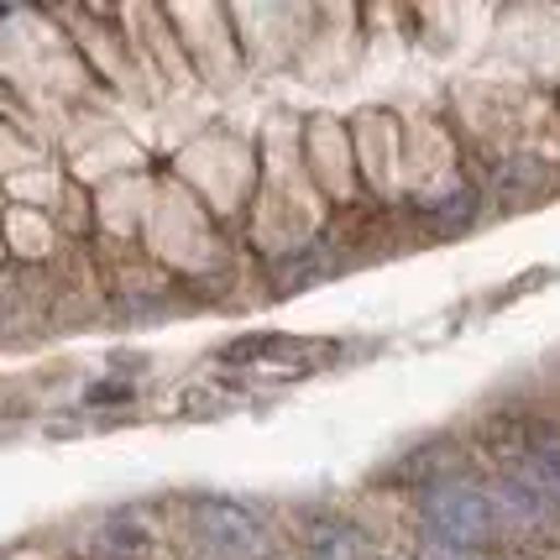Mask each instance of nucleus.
<instances>
[{
    "mask_svg": "<svg viewBox=\"0 0 560 560\" xmlns=\"http://www.w3.org/2000/svg\"><path fill=\"white\" fill-rule=\"evenodd\" d=\"M424 524H430L435 539H451V545H466V550H482L488 539L503 535L498 503L482 488H435L424 498Z\"/></svg>",
    "mask_w": 560,
    "mask_h": 560,
    "instance_id": "f257e3e1",
    "label": "nucleus"
},
{
    "mask_svg": "<svg viewBox=\"0 0 560 560\" xmlns=\"http://www.w3.org/2000/svg\"><path fill=\"white\" fill-rule=\"evenodd\" d=\"M189 535L205 556L215 560H252L262 556V529H257V518L236 503H215V498H205L189 509Z\"/></svg>",
    "mask_w": 560,
    "mask_h": 560,
    "instance_id": "f03ea898",
    "label": "nucleus"
},
{
    "mask_svg": "<svg viewBox=\"0 0 560 560\" xmlns=\"http://www.w3.org/2000/svg\"><path fill=\"white\" fill-rule=\"evenodd\" d=\"M509 477L529 482L539 498H550V503L560 509V430L556 424H535V430L513 435Z\"/></svg>",
    "mask_w": 560,
    "mask_h": 560,
    "instance_id": "7ed1b4c3",
    "label": "nucleus"
},
{
    "mask_svg": "<svg viewBox=\"0 0 560 560\" xmlns=\"http://www.w3.org/2000/svg\"><path fill=\"white\" fill-rule=\"evenodd\" d=\"M415 560H482L477 550H466V545H451V539H435V535H424L419 539V550Z\"/></svg>",
    "mask_w": 560,
    "mask_h": 560,
    "instance_id": "20e7f679",
    "label": "nucleus"
}]
</instances>
